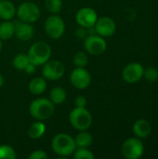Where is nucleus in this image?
Masks as SVG:
<instances>
[{"label":"nucleus","instance_id":"nucleus-16","mask_svg":"<svg viewBox=\"0 0 158 159\" xmlns=\"http://www.w3.org/2000/svg\"><path fill=\"white\" fill-rule=\"evenodd\" d=\"M16 7L8 0L0 1V18L4 20H10L16 15Z\"/></svg>","mask_w":158,"mask_h":159},{"label":"nucleus","instance_id":"nucleus-12","mask_svg":"<svg viewBox=\"0 0 158 159\" xmlns=\"http://www.w3.org/2000/svg\"><path fill=\"white\" fill-rule=\"evenodd\" d=\"M76 22L83 28H91L94 27L98 15L97 12L91 7H83L80 8L75 16Z\"/></svg>","mask_w":158,"mask_h":159},{"label":"nucleus","instance_id":"nucleus-14","mask_svg":"<svg viewBox=\"0 0 158 159\" xmlns=\"http://www.w3.org/2000/svg\"><path fill=\"white\" fill-rule=\"evenodd\" d=\"M14 34L21 41H28L34 35V27L31 25V23L17 20L14 22Z\"/></svg>","mask_w":158,"mask_h":159},{"label":"nucleus","instance_id":"nucleus-9","mask_svg":"<svg viewBox=\"0 0 158 159\" xmlns=\"http://www.w3.org/2000/svg\"><path fill=\"white\" fill-rule=\"evenodd\" d=\"M86 50L94 56L102 54L107 48V43L102 36L99 34H92L86 38L84 42Z\"/></svg>","mask_w":158,"mask_h":159},{"label":"nucleus","instance_id":"nucleus-18","mask_svg":"<svg viewBox=\"0 0 158 159\" xmlns=\"http://www.w3.org/2000/svg\"><path fill=\"white\" fill-rule=\"evenodd\" d=\"M93 138L90 133L86 132L85 130H82L80 133H78L74 139L76 147L78 148H88L92 143Z\"/></svg>","mask_w":158,"mask_h":159},{"label":"nucleus","instance_id":"nucleus-6","mask_svg":"<svg viewBox=\"0 0 158 159\" xmlns=\"http://www.w3.org/2000/svg\"><path fill=\"white\" fill-rule=\"evenodd\" d=\"M20 20L33 23L35 22L40 17V9L33 2H24L20 4L16 11Z\"/></svg>","mask_w":158,"mask_h":159},{"label":"nucleus","instance_id":"nucleus-26","mask_svg":"<svg viewBox=\"0 0 158 159\" xmlns=\"http://www.w3.org/2000/svg\"><path fill=\"white\" fill-rule=\"evenodd\" d=\"M74 157V159H94L95 156L88 148H78L75 149Z\"/></svg>","mask_w":158,"mask_h":159},{"label":"nucleus","instance_id":"nucleus-22","mask_svg":"<svg viewBox=\"0 0 158 159\" xmlns=\"http://www.w3.org/2000/svg\"><path fill=\"white\" fill-rule=\"evenodd\" d=\"M30 62L29 58L27 56V54H18L14 59H13V66L18 69V70H24L25 67L28 65V63Z\"/></svg>","mask_w":158,"mask_h":159},{"label":"nucleus","instance_id":"nucleus-10","mask_svg":"<svg viewBox=\"0 0 158 159\" xmlns=\"http://www.w3.org/2000/svg\"><path fill=\"white\" fill-rule=\"evenodd\" d=\"M70 81L74 88L85 89L90 85L91 75L85 67H76L70 75Z\"/></svg>","mask_w":158,"mask_h":159},{"label":"nucleus","instance_id":"nucleus-20","mask_svg":"<svg viewBox=\"0 0 158 159\" xmlns=\"http://www.w3.org/2000/svg\"><path fill=\"white\" fill-rule=\"evenodd\" d=\"M66 90L61 87H56L51 89L49 93L50 101L54 104H61L66 100Z\"/></svg>","mask_w":158,"mask_h":159},{"label":"nucleus","instance_id":"nucleus-7","mask_svg":"<svg viewBox=\"0 0 158 159\" xmlns=\"http://www.w3.org/2000/svg\"><path fill=\"white\" fill-rule=\"evenodd\" d=\"M45 31L52 39L61 38L65 32V24L63 20L57 15L49 16L45 21Z\"/></svg>","mask_w":158,"mask_h":159},{"label":"nucleus","instance_id":"nucleus-15","mask_svg":"<svg viewBox=\"0 0 158 159\" xmlns=\"http://www.w3.org/2000/svg\"><path fill=\"white\" fill-rule=\"evenodd\" d=\"M152 130L151 124L146 119H138L134 122L132 127V131L135 137L139 139H145L147 138Z\"/></svg>","mask_w":158,"mask_h":159},{"label":"nucleus","instance_id":"nucleus-8","mask_svg":"<svg viewBox=\"0 0 158 159\" xmlns=\"http://www.w3.org/2000/svg\"><path fill=\"white\" fill-rule=\"evenodd\" d=\"M43 65L44 66L42 69V74L46 79L55 81V80H59L60 78H61L64 75L65 68L62 62H61L60 61L48 60Z\"/></svg>","mask_w":158,"mask_h":159},{"label":"nucleus","instance_id":"nucleus-23","mask_svg":"<svg viewBox=\"0 0 158 159\" xmlns=\"http://www.w3.org/2000/svg\"><path fill=\"white\" fill-rule=\"evenodd\" d=\"M45 6L49 12L53 14H58L61 10L62 1L61 0H45Z\"/></svg>","mask_w":158,"mask_h":159},{"label":"nucleus","instance_id":"nucleus-3","mask_svg":"<svg viewBox=\"0 0 158 159\" xmlns=\"http://www.w3.org/2000/svg\"><path fill=\"white\" fill-rule=\"evenodd\" d=\"M31 63L35 66L43 65L46 63L51 56V48L50 46L43 41L35 42L29 49L27 54Z\"/></svg>","mask_w":158,"mask_h":159},{"label":"nucleus","instance_id":"nucleus-5","mask_svg":"<svg viewBox=\"0 0 158 159\" xmlns=\"http://www.w3.org/2000/svg\"><path fill=\"white\" fill-rule=\"evenodd\" d=\"M122 156L127 159H139L144 154V144L142 139L132 137L127 139L121 147Z\"/></svg>","mask_w":158,"mask_h":159},{"label":"nucleus","instance_id":"nucleus-4","mask_svg":"<svg viewBox=\"0 0 158 159\" xmlns=\"http://www.w3.org/2000/svg\"><path fill=\"white\" fill-rule=\"evenodd\" d=\"M71 125L80 131L87 130L92 124V116L85 107H75L69 115Z\"/></svg>","mask_w":158,"mask_h":159},{"label":"nucleus","instance_id":"nucleus-32","mask_svg":"<svg viewBox=\"0 0 158 159\" xmlns=\"http://www.w3.org/2000/svg\"><path fill=\"white\" fill-rule=\"evenodd\" d=\"M2 50V42H1V39H0V52Z\"/></svg>","mask_w":158,"mask_h":159},{"label":"nucleus","instance_id":"nucleus-2","mask_svg":"<svg viewBox=\"0 0 158 159\" xmlns=\"http://www.w3.org/2000/svg\"><path fill=\"white\" fill-rule=\"evenodd\" d=\"M54 103L47 99L40 98L32 102L29 107L31 116L37 120H46L54 114Z\"/></svg>","mask_w":158,"mask_h":159},{"label":"nucleus","instance_id":"nucleus-11","mask_svg":"<svg viewBox=\"0 0 158 159\" xmlns=\"http://www.w3.org/2000/svg\"><path fill=\"white\" fill-rule=\"evenodd\" d=\"M144 68L139 62H131L128 64L122 72V77L124 81L129 84H134L139 82L143 77Z\"/></svg>","mask_w":158,"mask_h":159},{"label":"nucleus","instance_id":"nucleus-21","mask_svg":"<svg viewBox=\"0 0 158 159\" xmlns=\"http://www.w3.org/2000/svg\"><path fill=\"white\" fill-rule=\"evenodd\" d=\"M45 132H46V125L43 122H35L28 129V136L31 139L35 140L41 138Z\"/></svg>","mask_w":158,"mask_h":159},{"label":"nucleus","instance_id":"nucleus-29","mask_svg":"<svg viewBox=\"0 0 158 159\" xmlns=\"http://www.w3.org/2000/svg\"><path fill=\"white\" fill-rule=\"evenodd\" d=\"M74 103H75L76 107H86V105H87V99L84 96H78L75 99Z\"/></svg>","mask_w":158,"mask_h":159},{"label":"nucleus","instance_id":"nucleus-28","mask_svg":"<svg viewBox=\"0 0 158 159\" xmlns=\"http://www.w3.org/2000/svg\"><path fill=\"white\" fill-rule=\"evenodd\" d=\"M47 155L43 150H35L30 156L29 159H47Z\"/></svg>","mask_w":158,"mask_h":159},{"label":"nucleus","instance_id":"nucleus-1","mask_svg":"<svg viewBox=\"0 0 158 159\" xmlns=\"http://www.w3.org/2000/svg\"><path fill=\"white\" fill-rule=\"evenodd\" d=\"M51 148L56 155L65 157L74 153L76 144L74 139L70 135L65 133H59L52 139Z\"/></svg>","mask_w":158,"mask_h":159},{"label":"nucleus","instance_id":"nucleus-27","mask_svg":"<svg viewBox=\"0 0 158 159\" xmlns=\"http://www.w3.org/2000/svg\"><path fill=\"white\" fill-rule=\"evenodd\" d=\"M143 77L151 83L156 82L158 80V69L156 67H149L146 70L144 69Z\"/></svg>","mask_w":158,"mask_h":159},{"label":"nucleus","instance_id":"nucleus-24","mask_svg":"<svg viewBox=\"0 0 158 159\" xmlns=\"http://www.w3.org/2000/svg\"><path fill=\"white\" fill-rule=\"evenodd\" d=\"M16 157V152L11 146L0 145V159H15Z\"/></svg>","mask_w":158,"mask_h":159},{"label":"nucleus","instance_id":"nucleus-19","mask_svg":"<svg viewBox=\"0 0 158 159\" xmlns=\"http://www.w3.org/2000/svg\"><path fill=\"white\" fill-rule=\"evenodd\" d=\"M14 22L10 20H5L0 23V39L7 40L14 35Z\"/></svg>","mask_w":158,"mask_h":159},{"label":"nucleus","instance_id":"nucleus-31","mask_svg":"<svg viewBox=\"0 0 158 159\" xmlns=\"http://www.w3.org/2000/svg\"><path fill=\"white\" fill-rule=\"evenodd\" d=\"M3 84H4V77H3V75L0 74V89L2 88Z\"/></svg>","mask_w":158,"mask_h":159},{"label":"nucleus","instance_id":"nucleus-33","mask_svg":"<svg viewBox=\"0 0 158 159\" xmlns=\"http://www.w3.org/2000/svg\"><path fill=\"white\" fill-rule=\"evenodd\" d=\"M0 1H1V0H0Z\"/></svg>","mask_w":158,"mask_h":159},{"label":"nucleus","instance_id":"nucleus-25","mask_svg":"<svg viewBox=\"0 0 158 159\" xmlns=\"http://www.w3.org/2000/svg\"><path fill=\"white\" fill-rule=\"evenodd\" d=\"M73 62L76 67H85L88 62V58L84 52H77L73 57Z\"/></svg>","mask_w":158,"mask_h":159},{"label":"nucleus","instance_id":"nucleus-17","mask_svg":"<svg viewBox=\"0 0 158 159\" xmlns=\"http://www.w3.org/2000/svg\"><path fill=\"white\" fill-rule=\"evenodd\" d=\"M28 89L32 94L40 95L47 89V81L43 77H35L30 81Z\"/></svg>","mask_w":158,"mask_h":159},{"label":"nucleus","instance_id":"nucleus-30","mask_svg":"<svg viewBox=\"0 0 158 159\" xmlns=\"http://www.w3.org/2000/svg\"><path fill=\"white\" fill-rule=\"evenodd\" d=\"M24 71H25L27 74H29V75L34 74V73L35 72V65H34V64H33V63H31V62H29V63H28V65L25 67Z\"/></svg>","mask_w":158,"mask_h":159},{"label":"nucleus","instance_id":"nucleus-13","mask_svg":"<svg viewBox=\"0 0 158 159\" xmlns=\"http://www.w3.org/2000/svg\"><path fill=\"white\" fill-rule=\"evenodd\" d=\"M94 27H95L96 33L102 37L112 36L115 33V30H116V24L115 20L112 18L107 17V16L99 18Z\"/></svg>","mask_w":158,"mask_h":159}]
</instances>
